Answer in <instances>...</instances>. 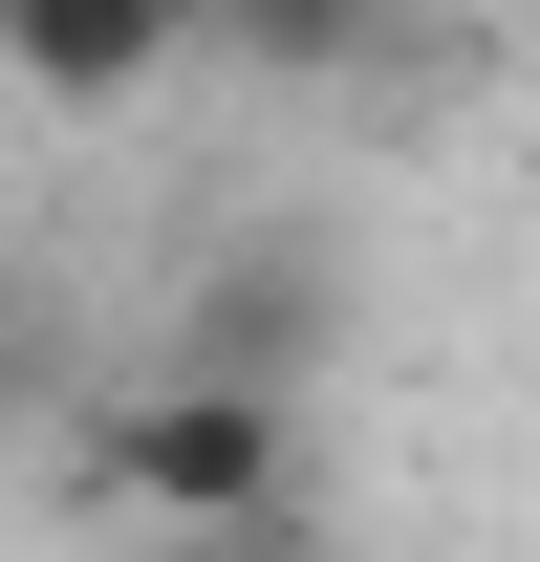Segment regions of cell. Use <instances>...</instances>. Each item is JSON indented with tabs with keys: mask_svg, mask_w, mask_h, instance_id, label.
Wrapping results in <instances>:
<instances>
[{
	"mask_svg": "<svg viewBox=\"0 0 540 562\" xmlns=\"http://www.w3.org/2000/svg\"><path fill=\"white\" fill-rule=\"evenodd\" d=\"M66 476L109 497V519H173V541H281V519H303V412L195 390V368H109L66 412Z\"/></svg>",
	"mask_w": 540,
	"mask_h": 562,
	"instance_id": "6da1fadb",
	"label": "cell"
},
{
	"mask_svg": "<svg viewBox=\"0 0 540 562\" xmlns=\"http://www.w3.org/2000/svg\"><path fill=\"white\" fill-rule=\"evenodd\" d=\"M346 347V260L325 238H216L195 281H173V325H151V368H195V390H260V412H303V368Z\"/></svg>",
	"mask_w": 540,
	"mask_h": 562,
	"instance_id": "7a4b0ae2",
	"label": "cell"
},
{
	"mask_svg": "<svg viewBox=\"0 0 540 562\" xmlns=\"http://www.w3.org/2000/svg\"><path fill=\"white\" fill-rule=\"evenodd\" d=\"M195 66V22L173 0H0V87L22 109H131V87Z\"/></svg>",
	"mask_w": 540,
	"mask_h": 562,
	"instance_id": "3957f363",
	"label": "cell"
},
{
	"mask_svg": "<svg viewBox=\"0 0 540 562\" xmlns=\"http://www.w3.org/2000/svg\"><path fill=\"white\" fill-rule=\"evenodd\" d=\"M238 66H281V87H346V66H390V22H346V0H238Z\"/></svg>",
	"mask_w": 540,
	"mask_h": 562,
	"instance_id": "277c9868",
	"label": "cell"
},
{
	"mask_svg": "<svg viewBox=\"0 0 540 562\" xmlns=\"http://www.w3.org/2000/svg\"><path fill=\"white\" fill-rule=\"evenodd\" d=\"M173 562H325V519H281V541H173Z\"/></svg>",
	"mask_w": 540,
	"mask_h": 562,
	"instance_id": "5b68a950",
	"label": "cell"
}]
</instances>
